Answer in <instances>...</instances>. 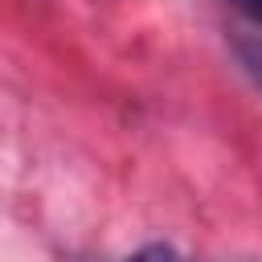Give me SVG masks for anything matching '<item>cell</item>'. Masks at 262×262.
I'll list each match as a JSON object with an SVG mask.
<instances>
[{
	"instance_id": "6da1fadb",
	"label": "cell",
	"mask_w": 262,
	"mask_h": 262,
	"mask_svg": "<svg viewBox=\"0 0 262 262\" xmlns=\"http://www.w3.org/2000/svg\"><path fill=\"white\" fill-rule=\"evenodd\" d=\"M123 262H184L180 258V250L176 246H168V242H151V246H139L131 258H123Z\"/></svg>"
},
{
	"instance_id": "7a4b0ae2",
	"label": "cell",
	"mask_w": 262,
	"mask_h": 262,
	"mask_svg": "<svg viewBox=\"0 0 262 262\" xmlns=\"http://www.w3.org/2000/svg\"><path fill=\"white\" fill-rule=\"evenodd\" d=\"M237 53H242V66L254 74V82L262 86V41H242Z\"/></svg>"
},
{
	"instance_id": "3957f363",
	"label": "cell",
	"mask_w": 262,
	"mask_h": 262,
	"mask_svg": "<svg viewBox=\"0 0 262 262\" xmlns=\"http://www.w3.org/2000/svg\"><path fill=\"white\" fill-rule=\"evenodd\" d=\"M229 4H233L246 20H254V25L262 29V0H229Z\"/></svg>"
}]
</instances>
